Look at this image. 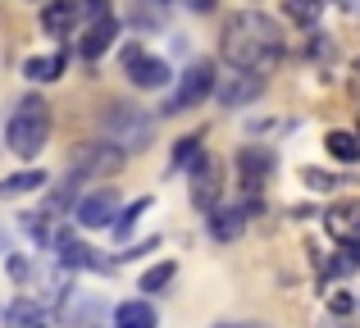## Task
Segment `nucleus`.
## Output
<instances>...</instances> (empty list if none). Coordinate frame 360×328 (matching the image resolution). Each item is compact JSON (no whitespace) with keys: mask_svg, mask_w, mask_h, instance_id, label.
Segmentation results:
<instances>
[{"mask_svg":"<svg viewBox=\"0 0 360 328\" xmlns=\"http://www.w3.org/2000/svg\"><path fill=\"white\" fill-rule=\"evenodd\" d=\"M219 55H224V64L238 69V73H269L274 64L283 60V32L260 9H238V14H229V23H224Z\"/></svg>","mask_w":360,"mask_h":328,"instance_id":"1","label":"nucleus"},{"mask_svg":"<svg viewBox=\"0 0 360 328\" xmlns=\"http://www.w3.org/2000/svg\"><path fill=\"white\" fill-rule=\"evenodd\" d=\"M46 142H51V105L41 96H23L5 124V146L23 160H32L46 151Z\"/></svg>","mask_w":360,"mask_h":328,"instance_id":"2","label":"nucleus"},{"mask_svg":"<svg viewBox=\"0 0 360 328\" xmlns=\"http://www.w3.org/2000/svg\"><path fill=\"white\" fill-rule=\"evenodd\" d=\"M101 128L110 133V142H115L123 155L146 151V142H150V119L141 114V110H132V105H110L105 114H101Z\"/></svg>","mask_w":360,"mask_h":328,"instance_id":"3","label":"nucleus"},{"mask_svg":"<svg viewBox=\"0 0 360 328\" xmlns=\"http://www.w3.org/2000/svg\"><path fill=\"white\" fill-rule=\"evenodd\" d=\"M210 91H214V64H210V60H196L192 69L183 73V82H178V91L169 96L165 114H183V110L201 105V100L210 96Z\"/></svg>","mask_w":360,"mask_h":328,"instance_id":"4","label":"nucleus"},{"mask_svg":"<svg viewBox=\"0 0 360 328\" xmlns=\"http://www.w3.org/2000/svg\"><path fill=\"white\" fill-rule=\"evenodd\" d=\"M123 164V151L115 142H82L73 151V173L78 178H105V173H119Z\"/></svg>","mask_w":360,"mask_h":328,"instance_id":"5","label":"nucleus"},{"mask_svg":"<svg viewBox=\"0 0 360 328\" xmlns=\"http://www.w3.org/2000/svg\"><path fill=\"white\" fill-rule=\"evenodd\" d=\"M187 169H192V205L210 214L214 205H219V187H224L219 183V160H214V155H196Z\"/></svg>","mask_w":360,"mask_h":328,"instance_id":"6","label":"nucleus"},{"mask_svg":"<svg viewBox=\"0 0 360 328\" xmlns=\"http://www.w3.org/2000/svg\"><path fill=\"white\" fill-rule=\"evenodd\" d=\"M73 214H78L82 228H110V223L119 219V196L110 192V187H96L91 196H82V201H78V210H73Z\"/></svg>","mask_w":360,"mask_h":328,"instance_id":"7","label":"nucleus"},{"mask_svg":"<svg viewBox=\"0 0 360 328\" xmlns=\"http://www.w3.org/2000/svg\"><path fill=\"white\" fill-rule=\"evenodd\" d=\"M260 87H264V78H260V73H229V78H219V82H214V91H210V96L219 100L224 110H238V105H246V100H255V96H260Z\"/></svg>","mask_w":360,"mask_h":328,"instance_id":"8","label":"nucleus"},{"mask_svg":"<svg viewBox=\"0 0 360 328\" xmlns=\"http://www.w3.org/2000/svg\"><path fill=\"white\" fill-rule=\"evenodd\" d=\"M238 173H242V187L246 192H260L274 173V151L269 146H242L238 151Z\"/></svg>","mask_w":360,"mask_h":328,"instance_id":"9","label":"nucleus"},{"mask_svg":"<svg viewBox=\"0 0 360 328\" xmlns=\"http://www.w3.org/2000/svg\"><path fill=\"white\" fill-rule=\"evenodd\" d=\"M128 82L141 87V91H155V87L169 82V64L155 60V55H146V51H128Z\"/></svg>","mask_w":360,"mask_h":328,"instance_id":"10","label":"nucleus"},{"mask_svg":"<svg viewBox=\"0 0 360 328\" xmlns=\"http://www.w3.org/2000/svg\"><path fill=\"white\" fill-rule=\"evenodd\" d=\"M324 228L333 242H360V201H338L333 210L324 214Z\"/></svg>","mask_w":360,"mask_h":328,"instance_id":"11","label":"nucleus"},{"mask_svg":"<svg viewBox=\"0 0 360 328\" xmlns=\"http://www.w3.org/2000/svg\"><path fill=\"white\" fill-rule=\"evenodd\" d=\"M251 210L255 205H214L210 210V237L214 242H238L242 232H246V219H251Z\"/></svg>","mask_w":360,"mask_h":328,"instance_id":"12","label":"nucleus"},{"mask_svg":"<svg viewBox=\"0 0 360 328\" xmlns=\"http://www.w3.org/2000/svg\"><path fill=\"white\" fill-rule=\"evenodd\" d=\"M115 37H119V18L115 14H105V18H91V27H87V37H82V60H101V55L115 46Z\"/></svg>","mask_w":360,"mask_h":328,"instance_id":"13","label":"nucleus"},{"mask_svg":"<svg viewBox=\"0 0 360 328\" xmlns=\"http://www.w3.org/2000/svg\"><path fill=\"white\" fill-rule=\"evenodd\" d=\"M78 14H82L78 0H51V5L41 9V27L51 37H69L73 27H78Z\"/></svg>","mask_w":360,"mask_h":328,"instance_id":"14","label":"nucleus"},{"mask_svg":"<svg viewBox=\"0 0 360 328\" xmlns=\"http://www.w3.org/2000/svg\"><path fill=\"white\" fill-rule=\"evenodd\" d=\"M55 251H60V269H105V260H91L96 251H87L73 232H60V237H55Z\"/></svg>","mask_w":360,"mask_h":328,"instance_id":"15","label":"nucleus"},{"mask_svg":"<svg viewBox=\"0 0 360 328\" xmlns=\"http://www.w3.org/2000/svg\"><path fill=\"white\" fill-rule=\"evenodd\" d=\"M64 69H69V55H64V51L60 55H32V60L23 64V78L27 82H55Z\"/></svg>","mask_w":360,"mask_h":328,"instance_id":"16","label":"nucleus"},{"mask_svg":"<svg viewBox=\"0 0 360 328\" xmlns=\"http://www.w3.org/2000/svg\"><path fill=\"white\" fill-rule=\"evenodd\" d=\"M115 328H155V306L150 301H123L115 310Z\"/></svg>","mask_w":360,"mask_h":328,"instance_id":"17","label":"nucleus"},{"mask_svg":"<svg viewBox=\"0 0 360 328\" xmlns=\"http://www.w3.org/2000/svg\"><path fill=\"white\" fill-rule=\"evenodd\" d=\"M132 18H137L141 32H155L169 18V0H137V5H132Z\"/></svg>","mask_w":360,"mask_h":328,"instance_id":"18","label":"nucleus"},{"mask_svg":"<svg viewBox=\"0 0 360 328\" xmlns=\"http://www.w3.org/2000/svg\"><path fill=\"white\" fill-rule=\"evenodd\" d=\"M324 146H328V155H333V160H342V164H356L360 160V137L356 133H328Z\"/></svg>","mask_w":360,"mask_h":328,"instance_id":"19","label":"nucleus"},{"mask_svg":"<svg viewBox=\"0 0 360 328\" xmlns=\"http://www.w3.org/2000/svg\"><path fill=\"white\" fill-rule=\"evenodd\" d=\"M41 187H46L41 169H23V173H14V178L0 183V196H23V192H41Z\"/></svg>","mask_w":360,"mask_h":328,"instance_id":"20","label":"nucleus"},{"mask_svg":"<svg viewBox=\"0 0 360 328\" xmlns=\"http://www.w3.org/2000/svg\"><path fill=\"white\" fill-rule=\"evenodd\" d=\"M9 328H41V310H37L32 296H18L9 306Z\"/></svg>","mask_w":360,"mask_h":328,"instance_id":"21","label":"nucleus"},{"mask_svg":"<svg viewBox=\"0 0 360 328\" xmlns=\"http://www.w3.org/2000/svg\"><path fill=\"white\" fill-rule=\"evenodd\" d=\"M174 274H178V265H174V260H165V265H155L150 274H141V292H165V287L174 283Z\"/></svg>","mask_w":360,"mask_h":328,"instance_id":"22","label":"nucleus"},{"mask_svg":"<svg viewBox=\"0 0 360 328\" xmlns=\"http://www.w3.org/2000/svg\"><path fill=\"white\" fill-rule=\"evenodd\" d=\"M146 210H150V196H141V201H132L128 210H123L119 219L110 223V228H115V237H128V232H132V223H137V219H141V214H146Z\"/></svg>","mask_w":360,"mask_h":328,"instance_id":"23","label":"nucleus"},{"mask_svg":"<svg viewBox=\"0 0 360 328\" xmlns=\"http://www.w3.org/2000/svg\"><path fill=\"white\" fill-rule=\"evenodd\" d=\"M288 14L297 18V23H306V27H310L319 14H324V0H288Z\"/></svg>","mask_w":360,"mask_h":328,"instance_id":"24","label":"nucleus"},{"mask_svg":"<svg viewBox=\"0 0 360 328\" xmlns=\"http://www.w3.org/2000/svg\"><path fill=\"white\" fill-rule=\"evenodd\" d=\"M196 155H201V133H192V137H183V142L174 146V169H187L196 160Z\"/></svg>","mask_w":360,"mask_h":328,"instance_id":"25","label":"nucleus"},{"mask_svg":"<svg viewBox=\"0 0 360 328\" xmlns=\"http://www.w3.org/2000/svg\"><path fill=\"white\" fill-rule=\"evenodd\" d=\"M18 228H23L32 242H51V232H46V214H18Z\"/></svg>","mask_w":360,"mask_h":328,"instance_id":"26","label":"nucleus"},{"mask_svg":"<svg viewBox=\"0 0 360 328\" xmlns=\"http://www.w3.org/2000/svg\"><path fill=\"white\" fill-rule=\"evenodd\" d=\"M301 178H306L310 192H328V187H338V178L324 173V169H301Z\"/></svg>","mask_w":360,"mask_h":328,"instance_id":"27","label":"nucleus"},{"mask_svg":"<svg viewBox=\"0 0 360 328\" xmlns=\"http://www.w3.org/2000/svg\"><path fill=\"white\" fill-rule=\"evenodd\" d=\"M9 274H14L18 283H27V278H32V269H27V260H23V256H9Z\"/></svg>","mask_w":360,"mask_h":328,"instance_id":"28","label":"nucleus"},{"mask_svg":"<svg viewBox=\"0 0 360 328\" xmlns=\"http://www.w3.org/2000/svg\"><path fill=\"white\" fill-rule=\"evenodd\" d=\"M78 9H87L91 18H105L110 14V0H78Z\"/></svg>","mask_w":360,"mask_h":328,"instance_id":"29","label":"nucleus"},{"mask_svg":"<svg viewBox=\"0 0 360 328\" xmlns=\"http://www.w3.org/2000/svg\"><path fill=\"white\" fill-rule=\"evenodd\" d=\"M187 5H192V9H210V0H187Z\"/></svg>","mask_w":360,"mask_h":328,"instance_id":"30","label":"nucleus"},{"mask_svg":"<svg viewBox=\"0 0 360 328\" xmlns=\"http://www.w3.org/2000/svg\"><path fill=\"white\" fill-rule=\"evenodd\" d=\"M342 5H347V9H356V5H360V0H342Z\"/></svg>","mask_w":360,"mask_h":328,"instance_id":"31","label":"nucleus"},{"mask_svg":"<svg viewBox=\"0 0 360 328\" xmlns=\"http://www.w3.org/2000/svg\"><path fill=\"white\" fill-rule=\"evenodd\" d=\"M356 82H360V69H356Z\"/></svg>","mask_w":360,"mask_h":328,"instance_id":"32","label":"nucleus"}]
</instances>
